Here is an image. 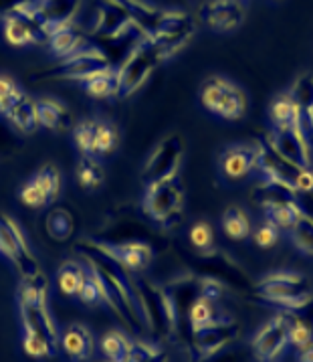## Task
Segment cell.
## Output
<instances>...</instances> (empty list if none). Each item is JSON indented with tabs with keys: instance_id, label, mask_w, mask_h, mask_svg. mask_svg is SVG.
<instances>
[{
	"instance_id": "39",
	"label": "cell",
	"mask_w": 313,
	"mask_h": 362,
	"mask_svg": "<svg viewBox=\"0 0 313 362\" xmlns=\"http://www.w3.org/2000/svg\"><path fill=\"white\" fill-rule=\"evenodd\" d=\"M131 346H134V342L126 334L117 332V330L103 334V338H101V352L107 358V362H126L131 352Z\"/></svg>"
},
{
	"instance_id": "8",
	"label": "cell",
	"mask_w": 313,
	"mask_h": 362,
	"mask_svg": "<svg viewBox=\"0 0 313 362\" xmlns=\"http://www.w3.org/2000/svg\"><path fill=\"white\" fill-rule=\"evenodd\" d=\"M110 59L101 53L93 43H89L85 49L73 53L69 57L59 59V63L41 69L33 75V81H79L83 83L91 75L110 69Z\"/></svg>"
},
{
	"instance_id": "28",
	"label": "cell",
	"mask_w": 313,
	"mask_h": 362,
	"mask_svg": "<svg viewBox=\"0 0 313 362\" xmlns=\"http://www.w3.org/2000/svg\"><path fill=\"white\" fill-rule=\"evenodd\" d=\"M37 107V122L47 130L53 132H67L73 130V116L71 112L53 98H43L35 102Z\"/></svg>"
},
{
	"instance_id": "19",
	"label": "cell",
	"mask_w": 313,
	"mask_h": 362,
	"mask_svg": "<svg viewBox=\"0 0 313 362\" xmlns=\"http://www.w3.org/2000/svg\"><path fill=\"white\" fill-rule=\"evenodd\" d=\"M247 16L242 0H206L199 11V18L218 35L232 33L241 27Z\"/></svg>"
},
{
	"instance_id": "41",
	"label": "cell",
	"mask_w": 313,
	"mask_h": 362,
	"mask_svg": "<svg viewBox=\"0 0 313 362\" xmlns=\"http://www.w3.org/2000/svg\"><path fill=\"white\" fill-rule=\"evenodd\" d=\"M39 189L43 190V194L49 199V203H53L61 192V174H59L55 164H43L37 173L30 178Z\"/></svg>"
},
{
	"instance_id": "11",
	"label": "cell",
	"mask_w": 313,
	"mask_h": 362,
	"mask_svg": "<svg viewBox=\"0 0 313 362\" xmlns=\"http://www.w3.org/2000/svg\"><path fill=\"white\" fill-rule=\"evenodd\" d=\"M162 61L164 59L158 53V49L148 37L143 41H140L134 47V51L129 53L128 57L124 59V63L117 67V73H119V93H117V98L126 100L129 95H134L136 91H140Z\"/></svg>"
},
{
	"instance_id": "9",
	"label": "cell",
	"mask_w": 313,
	"mask_h": 362,
	"mask_svg": "<svg viewBox=\"0 0 313 362\" xmlns=\"http://www.w3.org/2000/svg\"><path fill=\"white\" fill-rule=\"evenodd\" d=\"M259 142V162L256 173L267 180H275L279 185H285L293 189L299 194H312L313 192V170L299 168L293 162L283 158L273 146L265 142V138Z\"/></svg>"
},
{
	"instance_id": "25",
	"label": "cell",
	"mask_w": 313,
	"mask_h": 362,
	"mask_svg": "<svg viewBox=\"0 0 313 362\" xmlns=\"http://www.w3.org/2000/svg\"><path fill=\"white\" fill-rule=\"evenodd\" d=\"M98 245L105 249L119 265H124L129 274L143 272L156 255L154 247H150L148 243H122V245H101V243H98Z\"/></svg>"
},
{
	"instance_id": "15",
	"label": "cell",
	"mask_w": 313,
	"mask_h": 362,
	"mask_svg": "<svg viewBox=\"0 0 313 362\" xmlns=\"http://www.w3.org/2000/svg\"><path fill=\"white\" fill-rule=\"evenodd\" d=\"M134 30L142 29L131 21V16L119 4L112 0H101L95 6V15L87 30V37H91L93 41H115Z\"/></svg>"
},
{
	"instance_id": "38",
	"label": "cell",
	"mask_w": 313,
	"mask_h": 362,
	"mask_svg": "<svg viewBox=\"0 0 313 362\" xmlns=\"http://www.w3.org/2000/svg\"><path fill=\"white\" fill-rule=\"evenodd\" d=\"M45 227H47V233L51 239L65 243L75 233V217L67 209H53L45 218Z\"/></svg>"
},
{
	"instance_id": "36",
	"label": "cell",
	"mask_w": 313,
	"mask_h": 362,
	"mask_svg": "<svg viewBox=\"0 0 313 362\" xmlns=\"http://www.w3.org/2000/svg\"><path fill=\"white\" fill-rule=\"evenodd\" d=\"M269 122L271 128H289V126H301L297 117L295 103L291 100L289 91L279 93L277 98H273L269 105ZM303 130V128H301Z\"/></svg>"
},
{
	"instance_id": "47",
	"label": "cell",
	"mask_w": 313,
	"mask_h": 362,
	"mask_svg": "<svg viewBox=\"0 0 313 362\" xmlns=\"http://www.w3.org/2000/svg\"><path fill=\"white\" fill-rule=\"evenodd\" d=\"M77 298L87 305H105V298H103L100 281L89 269H87V276L83 279V284H81V290L77 293Z\"/></svg>"
},
{
	"instance_id": "53",
	"label": "cell",
	"mask_w": 313,
	"mask_h": 362,
	"mask_svg": "<svg viewBox=\"0 0 313 362\" xmlns=\"http://www.w3.org/2000/svg\"><path fill=\"white\" fill-rule=\"evenodd\" d=\"M16 140L15 136H13V132L8 130L2 122H0V152H13V148H15Z\"/></svg>"
},
{
	"instance_id": "21",
	"label": "cell",
	"mask_w": 313,
	"mask_h": 362,
	"mask_svg": "<svg viewBox=\"0 0 313 362\" xmlns=\"http://www.w3.org/2000/svg\"><path fill=\"white\" fill-rule=\"evenodd\" d=\"M79 8H81V0H39L29 11L43 25L49 39L51 30L75 21Z\"/></svg>"
},
{
	"instance_id": "17",
	"label": "cell",
	"mask_w": 313,
	"mask_h": 362,
	"mask_svg": "<svg viewBox=\"0 0 313 362\" xmlns=\"http://www.w3.org/2000/svg\"><path fill=\"white\" fill-rule=\"evenodd\" d=\"M265 142L273 146L283 158L293 162L299 168L313 170L312 158V140L301 130V126L289 128H271L265 136Z\"/></svg>"
},
{
	"instance_id": "46",
	"label": "cell",
	"mask_w": 313,
	"mask_h": 362,
	"mask_svg": "<svg viewBox=\"0 0 313 362\" xmlns=\"http://www.w3.org/2000/svg\"><path fill=\"white\" fill-rule=\"evenodd\" d=\"M126 362H170L168 352L158 344H146V342H134Z\"/></svg>"
},
{
	"instance_id": "23",
	"label": "cell",
	"mask_w": 313,
	"mask_h": 362,
	"mask_svg": "<svg viewBox=\"0 0 313 362\" xmlns=\"http://www.w3.org/2000/svg\"><path fill=\"white\" fill-rule=\"evenodd\" d=\"M289 95L295 103L301 128L307 134V138L313 140V73H299L295 81L291 83Z\"/></svg>"
},
{
	"instance_id": "43",
	"label": "cell",
	"mask_w": 313,
	"mask_h": 362,
	"mask_svg": "<svg viewBox=\"0 0 313 362\" xmlns=\"http://www.w3.org/2000/svg\"><path fill=\"white\" fill-rule=\"evenodd\" d=\"M119 146V130L107 119H98L95 130V156H105L117 150Z\"/></svg>"
},
{
	"instance_id": "42",
	"label": "cell",
	"mask_w": 313,
	"mask_h": 362,
	"mask_svg": "<svg viewBox=\"0 0 313 362\" xmlns=\"http://www.w3.org/2000/svg\"><path fill=\"white\" fill-rule=\"evenodd\" d=\"M244 114H247V95H244V91H242L241 87H237L232 83L216 116L220 117V119H227V122H237Z\"/></svg>"
},
{
	"instance_id": "40",
	"label": "cell",
	"mask_w": 313,
	"mask_h": 362,
	"mask_svg": "<svg viewBox=\"0 0 313 362\" xmlns=\"http://www.w3.org/2000/svg\"><path fill=\"white\" fill-rule=\"evenodd\" d=\"M287 233H289V239L299 253L313 257V215L305 211Z\"/></svg>"
},
{
	"instance_id": "48",
	"label": "cell",
	"mask_w": 313,
	"mask_h": 362,
	"mask_svg": "<svg viewBox=\"0 0 313 362\" xmlns=\"http://www.w3.org/2000/svg\"><path fill=\"white\" fill-rule=\"evenodd\" d=\"M25 91L16 86L15 81L6 75H0V114L4 116L23 95Z\"/></svg>"
},
{
	"instance_id": "10",
	"label": "cell",
	"mask_w": 313,
	"mask_h": 362,
	"mask_svg": "<svg viewBox=\"0 0 313 362\" xmlns=\"http://www.w3.org/2000/svg\"><path fill=\"white\" fill-rule=\"evenodd\" d=\"M196 21L194 16L184 11H164L162 18L158 21L154 30L150 33V41L154 43L162 59L178 55L186 45L190 43L196 35Z\"/></svg>"
},
{
	"instance_id": "52",
	"label": "cell",
	"mask_w": 313,
	"mask_h": 362,
	"mask_svg": "<svg viewBox=\"0 0 313 362\" xmlns=\"http://www.w3.org/2000/svg\"><path fill=\"white\" fill-rule=\"evenodd\" d=\"M39 0H0V16L13 15V13H20L27 11L30 6H35Z\"/></svg>"
},
{
	"instance_id": "35",
	"label": "cell",
	"mask_w": 313,
	"mask_h": 362,
	"mask_svg": "<svg viewBox=\"0 0 313 362\" xmlns=\"http://www.w3.org/2000/svg\"><path fill=\"white\" fill-rule=\"evenodd\" d=\"M87 276V267L79 261H65L61 263V267L57 269V281L59 291L67 298H75L79 290H81V284Z\"/></svg>"
},
{
	"instance_id": "54",
	"label": "cell",
	"mask_w": 313,
	"mask_h": 362,
	"mask_svg": "<svg viewBox=\"0 0 313 362\" xmlns=\"http://www.w3.org/2000/svg\"><path fill=\"white\" fill-rule=\"evenodd\" d=\"M208 362H247L244 361V356L242 354H239V352H220L218 356H214V358H211Z\"/></svg>"
},
{
	"instance_id": "24",
	"label": "cell",
	"mask_w": 313,
	"mask_h": 362,
	"mask_svg": "<svg viewBox=\"0 0 313 362\" xmlns=\"http://www.w3.org/2000/svg\"><path fill=\"white\" fill-rule=\"evenodd\" d=\"M47 43H49V49H51V53L55 57L63 59L81 51V49H85L89 45V37H87L85 30L73 21V23L61 25L55 30H51Z\"/></svg>"
},
{
	"instance_id": "37",
	"label": "cell",
	"mask_w": 313,
	"mask_h": 362,
	"mask_svg": "<svg viewBox=\"0 0 313 362\" xmlns=\"http://www.w3.org/2000/svg\"><path fill=\"white\" fill-rule=\"evenodd\" d=\"M75 176H77V182H79L81 189L98 190L105 180V170H103L100 160H95V156L81 154L79 160H77Z\"/></svg>"
},
{
	"instance_id": "6",
	"label": "cell",
	"mask_w": 313,
	"mask_h": 362,
	"mask_svg": "<svg viewBox=\"0 0 313 362\" xmlns=\"http://www.w3.org/2000/svg\"><path fill=\"white\" fill-rule=\"evenodd\" d=\"M186 189L180 178L148 185L142 199V213L162 231L176 229L184 217Z\"/></svg>"
},
{
	"instance_id": "34",
	"label": "cell",
	"mask_w": 313,
	"mask_h": 362,
	"mask_svg": "<svg viewBox=\"0 0 313 362\" xmlns=\"http://www.w3.org/2000/svg\"><path fill=\"white\" fill-rule=\"evenodd\" d=\"M4 117H8V122L15 126L16 130L23 132V134H33V132L39 128L35 100H30L27 93H23L18 98V102L4 114Z\"/></svg>"
},
{
	"instance_id": "3",
	"label": "cell",
	"mask_w": 313,
	"mask_h": 362,
	"mask_svg": "<svg viewBox=\"0 0 313 362\" xmlns=\"http://www.w3.org/2000/svg\"><path fill=\"white\" fill-rule=\"evenodd\" d=\"M47 290H49V284L43 274L23 277L16 290V304H18V314L23 322V334L41 338L57 350L59 332L49 310Z\"/></svg>"
},
{
	"instance_id": "20",
	"label": "cell",
	"mask_w": 313,
	"mask_h": 362,
	"mask_svg": "<svg viewBox=\"0 0 313 362\" xmlns=\"http://www.w3.org/2000/svg\"><path fill=\"white\" fill-rule=\"evenodd\" d=\"M2 30L6 41L15 47H25V45L47 43V30L35 18V15L27 11L13 13V15L2 18Z\"/></svg>"
},
{
	"instance_id": "2",
	"label": "cell",
	"mask_w": 313,
	"mask_h": 362,
	"mask_svg": "<svg viewBox=\"0 0 313 362\" xmlns=\"http://www.w3.org/2000/svg\"><path fill=\"white\" fill-rule=\"evenodd\" d=\"M93 241L101 245H122V243H148L154 251L164 249L166 237L160 227L146 217L142 209H134L129 204H119L112 209L91 235Z\"/></svg>"
},
{
	"instance_id": "12",
	"label": "cell",
	"mask_w": 313,
	"mask_h": 362,
	"mask_svg": "<svg viewBox=\"0 0 313 362\" xmlns=\"http://www.w3.org/2000/svg\"><path fill=\"white\" fill-rule=\"evenodd\" d=\"M186 142L180 134H170L166 136L162 142H158L156 148L152 150V154L148 156L146 164L142 168V182L148 185H156L176 178L180 173L182 160H184Z\"/></svg>"
},
{
	"instance_id": "45",
	"label": "cell",
	"mask_w": 313,
	"mask_h": 362,
	"mask_svg": "<svg viewBox=\"0 0 313 362\" xmlns=\"http://www.w3.org/2000/svg\"><path fill=\"white\" fill-rule=\"evenodd\" d=\"M188 241L192 245V251H208V249L216 247L213 225L208 221H204V218L196 221L188 231Z\"/></svg>"
},
{
	"instance_id": "31",
	"label": "cell",
	"mask_w": 313,
	"mask_h": 362,
	"mask_svg": "<svg viewBox=\"0 0 313 362\" xmlns=\"http://www.w3.org/2000/svg\"><path fill=\"white\" fill-rule=\"evenodd\" d=\"M220 227H223V231L228 239H232V241H244L253 233L251 218L247 215V211L239 204H230L223 211Z\"/></svg>"
},
{
	"instance_id": "32",
	"label": "cell",
	"mask_w": 313,
	"mask_h": 362,
	"mask_svg": "<svg viewBox=\"0 0 313 362\" xmlns=\"http://www.w3.org/2000/svg\"><path fill=\"white\" fill-rule=\"evenodd\" d=\"M261 211H263L265 218L271 221L273 225H277L281 231H289L297 223V218L305 213V209H303L299 199H289V201L269 204V206H265Z\"/></svg>"
},
{
	"instance_id": "55",
	"label": "cell",
	"mask_w": 313,
	"mask_h": 362,
	"mask_svg": "<svg viewBox=\"0 0 313 362\" xmlns=\"http://www.w3.org/2000/svg\"><path fill=\"white\" fill-rule=\"evenodd\" d=\"M297 362H313V344L297 350Z\"/></svg>"
},
{
	"instance_id": "4",
	"label": "cell",
	"mask_w": 313,
	"mask_h": 362,
	"mask_svg": "<svg viewBox=\"0 0 313 362\" xmlns=\"http://www.w3.org/2000/svg\"><path fill=\"white\" fill-rule=\"evenodd\" d=\"M131 281H134L136 300L142 312L143 326L148 328V332L154 336L158 344L176 340L178 322L166 288L143 276H131Z\"/></svg>"
},
{
	"instance_id": "49",
	"label": "cell",
	"mask_w": 313,
	"mask_h": 362,
	"mask_svg": "<svg viewBox=\"0 0 313 362\" xmlns=\"http://www.w3.org/2000/svg\"><path fill=\"white\" fill-rule=\"evenodd\" d=\"M279 233H281V229L265 218L259 227L253 229L251 237H253V241H255V245L259 249H271V247L279 241Z\"/></svg>"
},
{
	"instance_id": "5",
	"label": "cell",
	"mask_w": 313,
	"mask_h": 362,
	"mask_svg": "<svg viewBox=\"0 0 313 362\" xmlns=\"http://www.w3.org/2000/svg\"><path fill=\"white\" fill-rule=\"evenodd\" d=\"M186 265L190 274L218 281L227 291H235L241 296H253L255 279L247 274V269L239 265L220 247H213L208 251H192L186 255Z\"/></svg>"
},
{
	"instance_id": "7",
	"label": "cell",
	"mask_w": 313,
	"mask_h": 362,
	"mask_svg": "<svg viewBox=\"0 0 313 362\" xmlns=\"http://www.w3.org/2000/svg\"><path fill=\"white\" fill-rule=\"evenodd\" d=\"M312 296L313 291L309 290L305 276L289 269L271 272L261 279H256L253 288L255 300L265 302L277 310H295L307 300H312Z\"/></svg>"
},
{
	"instance_id": "26",
	"label": "cell",
	"mask_w": 313,
	"mask_h": 362,
	"mask_svg": "<svg viewBox=\"0 0 313 362\" xmlns=\"http://www.w3.org/2000/svg\"><path fill=\"white\" fill-rule=\"evenodd\" d=\"M289 320V344L293 348H305L313 344V296L295 310H281Z\"/></svg>"
},
{
	"instance_id": "14",
	"label": "cell",
	"mask_w": 313,
	"mask_h": 362,
	"mask_svg": "<svg viewBox=\"0 0 313 362\" xmlns=\"http://www.w3.org/2000/svg\"><path fill=\"white\" fill-rule=\"evenodd\" d=\"M0 253L13 263V267L20 274V277L41 274L39 261L30 251L20 227L8 215H0Z\"/></svg>"
},
{
	"instance_id": "18",
	"label": "cell",
	"mask_w": 313,
	"mask_h": 362,
	"mask_svg": "<svg viewBox=\"0 0 313 362\" xmlns=\"http://www.w3.org/2000/svg\"><path fill=\"white\" fill-rule=\"evenodd\" d=\"M259 142H237L227 146L218 156V173L228 182H241L256 173Z\"/></svg>"
},
{
	"instance_id": "30",
	"label": "cell",
	"mask_w": 313,
	"mask_h": 362,
	"mask_svg": "<svg viewBox=\"0 0 313 362\" xmlns=\"http://www.w3.org/2000/svg\"><path fill=\"white\" fill-rule=\"evenodd\" d=\"M83 91L89 98L95 100H110V98H117L119 93V73L115 67L103 69V71L91 75L89 79L83 81Z\"/></svg>"
},
{
	"instance_id": "51",
	"label": "cell",
	"mask_w": 313,
	"mask_h": 362,
	"mask_svg": "<svg viewBox=\"0 0 313 362\" xmlns=\"http://www.w3.org/2000/svg\"><path fill=\"white\" fill-rule=\"evenodd\" d=\"M18 197H20V201L30 206V209H41V206H47L49 203V199L43 194V190L39 189L33 180H27L23 187H20V192H18Z\"/></svg>"
},
{
	"instance_id": "27",
	"label": "cell",
	"mask_w": 313,
	"mask_h": 362,
	"mask_svg": "<svg viewBox=\"0 0 313 362\" xmlns=\"http://www.w3.org/2000/svg\"><path fill=\"white\" fill-rule=\"evenodd\" d=\"M61 348L65 350V354L75 362L89 361L93 356V334L89 332V328L83 324H71L63 336H61Z\"/></svg>"
},
{
	"instance_id": "50",
	"label": "cell",
	"mask_w": 313,
	"mask_h": 362,
	"mask_svg": "<svg viewBox=\"0 0 313 362\" xmlns=\"http://www.w3.org/2000/svg\"><path fill=\"white\" fill-rule=\"evenodd\" d=\"M23 348H25V354L30 358H47V356H55L57 350L47 344L41 338H35V336H25L23 334Z\"/></svg>"
},
{
	"instance_id": "44",
	"label": "cell",
	"mask_w": 313,
	"mask_h": 362,
	"mask_svg": "<svg viewBox=\"0 0 313 362\" xmlns=\"http://www.w3.org/2000/svg\"><path fill=\"white\" fill-rule=\"evenodd\" d=\"M95 130L98 119H83L73 126V142L85 156H95Z\"/></svg>"
},
{
	"instance_id": "1",
	"label": "cell",
	"mask_w": 313,
	"mask_h": 362,
	"mask_svg": "<svg viewBox=\"0 0 313 362\" xmlns=\"http://www.w3.org/2000/svg\"><path fill=\"white\" fill-rule=\"evenodd\" d=\"M75 251L81 255V259L85 261L87 269L98 277L101 290H103L105 305L122 320V324L128 326L129 330L136 334L146 330L142 312H140L136 291H134V281H131L134 274H129L124 265H119L91 237L79 239L75 243Z\"/></svg>"
},
{
	"instance_id": "22",
	"label": "cell",
	"mask_w": 313,
	"mask_h": 362,
	"mask_svg": "<svg viewBox=\"0 0 313 362\" xmlns=\"http://www.w3.org/2000/svg\"><path fill=\"white\" fill-rule=\"evenodd\" d=\"M220 302H213L208 298H204L200 293L199 298L194 300V304L190 305L188 314H186V324H184V338H182V346H184L188 334L200 330V328H208L214 324H223V322H230V316L220 308Z\"/></svg>"
},
{
	"instance_id": "29",
	"label": "cell",
	"mask_w": 313,
	"mask_h": 362,
	"mask_svg": "<svg viewBox=\"0 0 313 362\" xmlns=\"http://www.w3.org/2000/svg\"><path fill=\"white\" fill-rule=\"evenodd\" d=\"M115 4H119L129 16L131 21L140 27V29L150 37V33L154 30L158 21L162 18V8H158L156 4L148 2V0H112Z\"/></svg>"
},
{
	"instance_id": "33",
	"label": "cell",
	"mask_w": 313,
	"mask_h": 362,
	"mask_svg": "<svg viewBox=\"0 0 313 362\" xmlns=\"http://www.w3.org/2000/svg\"><path fill=\"white\" fill-rule=\"evenodd\" d=\"M230 86H232V81H228L225 77H218V75L206 77L199 89V100L202 107L216 116L220 105L225 102V98H227Z\"/></svg>"
},
{
	"instance_id": "13",
	"label": "cell",
	"mask_w": 313,
	"mask_h": 362,
	"mask_svg": "<svg viewBox=\"0 0 313 362\" xmlns=\"http://www.w3.org/2000/svg\"><path fill=\"white\" fill-rule=\"evenodd\" d=\"M239 334H241L239 324L230 320L190 332L182 348L188 352L192 362H208L214 356H218L223 350H227L232 342H237Z\"/></svg>"
},
{
	"instance_id": "16",
	"label": "cell",
	"mask_w": 313,
	"mask_h": 362,
	"mask_svg": "<svg viewBox=\"0 0 313 362\" xmlns=\"http://www.w3.org/2000/svg\"><path fill=\"white\" fill-rule=\"evenodd\" d=\"M287 346H289V320L285 312L279 310V314H275L256 330L251 340V352L256 362H275Z\"/></svg>"
}]
</instances>
